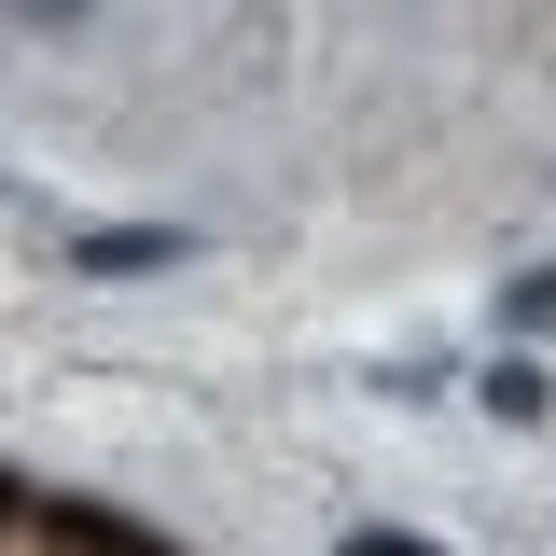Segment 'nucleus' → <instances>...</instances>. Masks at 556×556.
<instances>
[{
	"instance_id": "nucleus-1",
	"label": "nucleus",
	"mask_w": 556,
	"mask_h": 556,
	"mask_svg": "<svg viewBox=\"0 0 556 556\" xmlns=\"http://www.w3.org/2000/svg\"><path fill=\"white\" fill-rule=\"evenodd\" d=\"M195 251V223H98V237H70V278H153Z\"/></svg>"
},
{
	"instance_id": "nucleus-5",
	"label": "nucleus",
	"mask_w": 556,
	"mask_h": 556,
	"mask_svg": "<svg viewBox=\"0 0 556 556\" xmlns=\"http://www.w3.org/2000/svg\"><path fill=\"white\" fill-rule=\"evenodd\" d=\"M14 14H28V28H84L98 0H14Z\"/></svg>"
},
{
	"instance_id": "nucleus-4",
	"label": "nucleus",
	"mask_w": 556,
	"mask_h": 556,
	"mask_svg": "<svg viewBox=\"0 0 556 556\" xmlns=\"http://www.w3.org/2000/svg\"><path fill=\"white\" fill-rule=\"evenodd\" d=\"M334 556H445V543H417V529H348Z\"/></svg>"
},
{
	"instance_id": "nucleus-2",
	"label": "nucleus",
	"mask_w": 556,
	"mask_h": 556,
	"mask_svg": "<svg viewBox=\"0 0 556 556\" xmlns=\"http://www.w3.org/2000/svg\"><path fill=\"white\" fill-rule=\"evenodd\" d=\"M486 404H501V417H543L556 376H543V362H486Z\"/></svg>"
},
{
	"instance_id": "nucleus-3",
	"label": "nucleus",
	"mask_w": 556,
	"mask_h": 556,
	"mask_svg": "<svg viewBox=\"0 0 556 556\" xmlns=\"http://www.w3.org/2000/svg\"><path fill=\"white\" fill-rule=\"evenodd\" d=\"M501 320H515V334H543V320H556V278H515V292H501Z\"/></svg>"
}]
</instances>
